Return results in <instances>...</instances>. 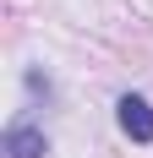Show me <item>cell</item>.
<instances>
[{"label": "cell", "mask_w": 153, "mask_h": 158, "mask_svg": "<svg viewBox=\"0 0 153 158\" xmlns=\"http://www.w3.org/2000/svg\"><path fill=\"white\" fill-rule=\"evenodd\" d=\"M0 153L6 158H49V136L38 120H11L0 131Z\"/></svg>", "instance_id": "1"}, {"label": "cell", "mask_w": 153, "mask_h": 158, "mask_svg": "<svg viewBox=\"0 0 153 158\" xmlns=\"http://www.w3.org/2000/svg\"><path fill=\"white\" fill-rule=\"evenodd\" d=\"M115 126H120L131 142L148 147V142H153V104H148L142 93H120V98H115Z\"/></svg>", "instance_id": "2"}, {"label": "cell", "mask_w": 153, "mask_h": 158, "mask_svg": "<svg viewBox=\"0 0 153 158\" xmlns=\"http://www.w3.org/2000/svg\"><path fill=\"white\" fill-rule=\"evenodd\" d=\"M22 82H28V93H33V98H44V104L55 98V87H49V77L38 71V65H28V77H22Z\"/></svg>", "instance_id": "3"}]
</instances>
